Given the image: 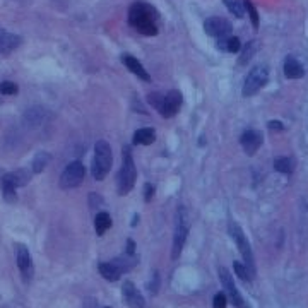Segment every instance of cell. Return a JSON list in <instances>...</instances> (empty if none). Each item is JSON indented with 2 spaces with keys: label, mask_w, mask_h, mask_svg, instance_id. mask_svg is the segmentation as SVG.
Here are the masks:
<instances>
[{
  "label": "cell",
  "mask_w": 308,
  "mask_h": 308,
  "mask_svg": "<svg viewBox=\"0 0 308 308\" xmlns=\"http://www.w3.org/2000/svg\"><path fill=\"white\" fill-rule=\"evenodd\" d=\"M267 79H269V69H267V65H264V63L255 65L249 72L245 84H243V91H242L243 96H254L255 93H259L267 84Z\"/></svg>",
  "instance_id": "cell-8"
},
{
  "label": "cell",
  "mask_w": 308,
  "mask_h": 308,
  "mask_svg": "<svg viewBox=\"0 0 308 308\" xmlns=\"http://www.w3.org/2000/svg\"><path fill=\"white\" fill-rule=\"evenodd\" d=\"M204 31L209 36H214V38H225L231 33V24L225 17L213 15L204 22Z\"/></svg>",
  "instance_id": "cell-11"
},
{
  "label": "cell",
  "mask_w": 308,
  "mask_h": 308,
  "mask_svg": "<svg viewBox=\"0 0 308 308\" xmlns=\"http://www.w3.org/2000/svg\"><path fill=\"white\" fill-rule=\"evenodd\" d=\"M218 48L223 51H228V53H237L242 48V41L237 36H225V38L218 39Z\"/></svg>",
  "instance_id": "cell-20"
},
{
  "label": "cell",
  "mask_w": 308,
  "mask_h": 308,
  "mask_svg": "<svg viewBox=\"0 0 308 308\" xmlns=\"http://www.w3.org/2000/svg\"><path fill=\"white\" fill-rule=\"evenodd\" d=\"M226 5V9L235 15V17L242 19L243 14H245V7H243V2L242 0H223Z\"/></svg>",
  "instance_id": "cell-23"
},
{
  "label": "cell",
  "mask_w": 308,
  "mask_h": 308,
  "mask_svg": "<svg viewBox=\"0 0 308 308\" xmlns=\"http://www.w3.org/2000/svg\"><path fill=\"white\" fill-rule=\"evenodd\" d=\"M153 195H154V187L147 183V185L144 187V201H146V202H149L151 199H153Z\"/></svg>",
  "instance_id": "cell-31"
},
{
  "label": "cell",
  "mask_w": 308,
  "mask_h": 308,
  "mask_svg": "<svg viewBox=\"0 0 308 308\" xmlns=\"http://www.w3.org/2000/svg\"><path fill=\"white\" fill-rule=\"evenodd\" d=\"M240 142H242V147L247 154L254 156L259 151V147L262 146V134L257 130H247V132H243Z\"/></svg>",
  "instance_id": "cell-14"
},
{
  "label": "cell",
  "mask_w": 308,
  "mask_h": 308,
  "mask_svg": "<svg viewBox=\"0 0 308 308\" xmlns=\"http://www.w3.org/2000/svg\"><path fill=\"white\" fill-rule=\"evenodd\" d=\"M17 93V84L15 82H10V81H3L0 82V94L3 96H12Z\"/></svg>",
  "instance_id": "cell-29"
},
{
  "label": "cell",
  "mask_w": 308,
  "mask_h": 308,
  "mask_svg": "<svg viewBox=\"0 0 308 308\" xmlns=\"http://www.w3.org/2000/svg\"><path fill=\"white\" fill-rule=\"evenodd\" d=\"M190 231V218L189 211L183 206H180L177 209V216H175V233H173V247H171V259L177 261L182 255L183 245L187 242Z\"/></svg>",
  "instance_id": "cell-3"
},
{
  "label": "cell",
  "mask_w": 308,
  "mask_h": 308,
  "mask_svg": "<svg viewBox=\"0 0 308 308\" xmlns=\"http://www.w3.org/2000/svg\"><path fill=\"white\" fill-rule=\"evenodd\" d=\"M233 269H235V273H237V276L240 279H243V281H254V276L250 274V271L247 269V266L245 264H242V262H235L233 264Z\"/></svg>",
  "instance_id": "cell-26"
},
{
  "label": "cell",
  "mask_w": 308,
  "mask_h": 308,
  "mask_svg": "<svg viewBox=\"0 0 308 308\" xmlns=\"http://www.w3.org/2000/svg\"><path fill=\"white\" fill-rule=\"evenodd\" d=\"M147 101L161 113V117L171 118L178 113L182 106V93L177 89L168 91V93H151L147 94Z\"/></svg>",
  "instance_id": "cell-2"
},
{
  "label": "cell",
  "mask_w": 308,
  "mask_h": 308,
  "mask_svg": "<svg viewBox=\"0 0 308 308\" xmlns=\"http://www.w3.org/2000/svg\"><path fill=\"white\" fill-rule=\"evenodd\" d=\"M113 163V156H111V147L105 139L96 142L94 146V158H93V165H91V173L96 182L103 180L108 175Z\"/></svg>",
  "instance_id": "cell-4"
},
{
  "label": "cell",
  "mask_w": 308,
  "mask_h": 308,
  "mask_svg": "<svg viewBox=\"0 0 308 308\" xmlns=\"http://www.w3.org/2000/svg\"><path fill=\"white\" fill-rule=\"evenodd\" d=\"M106 308H108V307H106Z\"/></svg>",
  "instance_id": "cell-35"
},
{
  "label": "cell",
  "mask_w": 308,
  "mask_h": 308,
  "mask_svg": "<svg viewBox=\"0 0 308 308\" xmlns=\"http://www.w3.org/2000/svg\"><path fill=\"white\" fill-rule=\"evenodd\" d=\"M84 175H86V168L81 161H74L70 165L65 166V170L60 175V187L63 190L69 189H75L77 185H81V182L84 180Z\"/></svg>",
  "instance_id": "cell-9"
},
{
  "label": "cell",
  "mask_w": 308,
  "mask_h": 308,
  "mask_svg": "<svg viewBox=\"0 0 308 308\" xmlns=\"http://www.w3.org/2000/svg\"><path fill=\"white\" fill-rule=\"evenodd\" d=\"M243 7H245L247 12H249L250 21H252V26H254L255 29H257V27H259V14H257V9H255V7L252 5L250 0H245V2H243Z\"/></svg>",
  "instance_id": "cell-28"
},
{
  "label": "cell",
  "mask_w": 308,
  "mask_h": 308,
  "mask_svg": "<svg viewBox=\"0 0 308 308\" xmlns=\"http://www.w3.org/2000/svg\"><path fill=\"white\" fill-rule=\"evenodd\" d=\"M255 50H257V45H255V41L247 43L245 50H243L242 57H240V65H245V63L252 58V55L255 53Z\"/></svg>",
  "instance_id": "cell-27"
},
{
  "label": "cell",
  "mask_w": 308,
  "mask_h": 308,
  "mask_svg": "<svg viewBox=\"0 0 308 308\" xmlns=\"http://www.w3.org/2000/svg\"><path fill=\"white\" fill-rule=\"evenodd\" d=\"M230 235H231V238L235 240V243H237V247H238L240 254H242L243 262H245L247 269H249L250 274L255 278V274H257V269H255V259H254V252H252L250 242L247 240V237H245V233H243L242 228H240L235 221L230 223Z\"/></svg>",
  "instance_id": "cell-6"
},
{
  "label": "cell",
  "mask_w": 308,
  "mask_h": 308,
  "mask_svg": "<svg viewBox=\"0 0 308 308\" xmlns=\"http://www.w3.org/2000/svg\"><path fill=\"white\" fill-rule=\"evenodd\" d=\"M17 267L26 281H31V279H33V276H34L33 259H31V254L26 247H19V250H17Z\"/></svg>",
  "instance_id": "cell-13"
},
{
  "label": "cell",
  "mask_w": 308,
  "mask_h": 308,
  "mask_svg": "<svg viewBox=\"0 0 308 308\" xmlns=\"http://www.w3.org/2000/svg\"><path fill=\"white\" fill-rule=\"evenodd\" d=\"M213 307L214 308H226V295L218 293L213 300Z\"/></svg>",
  "instance_id": "cell-30"
},
{
  "label": "cell",
  "mask_w": 308,
  "mask_h": 308,
  "mask_svg": "<svg viewBox=\"0 0 308 308\" xmlns=\"http://www.w3.org/2000/svg\"><path fill=\"white\" fill-rule=\"evenodd\" d=\"M22 43V38L19 34L9 33V31L0 29V53H10Z\"/></svg>",
  "instance_id": "cell-15"
},
{
  "label": "cell",
  "mask_w": 308,
  "mask_h": 308,
  "mask_svg": "<svg viewBox=\"0 0 308 308\" xmlns=\"http://www.w3.org/2000/svg\"><path fill=\"white\" fill-rule=\"evenodd\" d=\"M48 117H50V113H48L46 110H43V108H39V106H34V108H29V110L24 113V123L29 127H38V125H41V123H45Z\"/></svg>",
  "instance_id": "cell-16"
},
{
  "label": "cell",
  "mask_w": 308,
  "mask_h": 308,
  "mask_svg": "<svg viewBox=\"0 0 308 308\" xmlns=\"http://www.w3.org/2000/svg\"><path fill=\"white\" fill-rule=\"evenodd\" d=\"M156 19H158V14H156V10L149 3L146 2L132 3L129 10V24L134 29H137L141 34H146V36L158 34Z\"/></svg>",
  "instance_id": "cell-1"
},
{
  "label": "cell",
  "mask_w": 308,
  "mask_h": 308,
  "mask_svg": "<svg viewBox=\"0 0 308 308\" xmlns=\"http://www.w3.org/2000/svg\"><path fill=\"white\" fill-rule=\"evenodd\" d=\"M158 285H159V274H158V273H154L153 283H149V290H151V293H156V291H158Z\"/></svg>",
  "instance_id": "cell-32"
},
{
  "label": "cell",
  "mask_w": 308,
  "mask_h": 308,
  "mask_svg": "<svg viewBox=\"0 0 308 308\" xmlns=\"http://www.w3.org/2000/svg\"><path fill=\"white\" fill-rule=\"evenodd\" d=\"M283 69H285V75L288 79H300L305 75V69L295 57H288L285 60V67Z\"/></svg>",
  "instance_id": "cell-19"
},
{
  "label": "cell",
  "mask_w": 308,
  "mask_h": 308,
  "mask_svg": "<svg viewBox=\"0 0 308 308\" xmlns=\"http://www.w3.org/2000/svg\"><path fill=\"white\" fill-rule=\"evenodd\" d=\"M269 127L276 130H283V123H279V122H269Z\"/></svg>",
  "instance_id": "cell-34"
},
{
  "label": "cell",
  "mask_w": 308,
  "mask_h": 308,
  "mask_svg": "<svg viewBox=\"0 0 308 308\" xmlns=\"http://www.w3.org/2000/svg\"><path fill=\"white\" fill-rule=\"evenodd\" d=\"M19 185L17 180L14 177V171L12 173H5L2 177V190H3V197L7 202H14L15 201V192H17Z\"/></svg>",
  "instance_id": "cell-18"
},
{
  "label": "cell",
  "mask_w": 308,
  "mask_h": 308,
  "mask_svg": "<svg viewBox=\"0 0 308 308\" xmlns=\"http://www.w3.org/2000/svg\"><path fill=\"white\" fill-rule=\"evenodd\" d=\"M135 264V259L132 255H127V257H117L115 261H110V262H99V273H101L103 278L106 281H118V278L122 276L123 273L130 271Z\"/></svg>",
  "instance_id": "cell-7"
},
{
  "label": "cell",
  "mask_w": 308,
  "mask_h": 308,
  "mask_svg": "<svg viewBox=\"0 0 308 308\" xmlns=\"http://www.w3.org/2000/svg\"><path fill=\"white\" fill-rule=\"evenodd\" d=\"M122 60H123V63H125L127 69H129V70L132 72V74L137 75V77H139V79H142V81L151 82V75L147 74V70L144 69V65H142L141 62H139L137 58L132 57V55H123Z\"/></svg>",
  "instance_id": "cell-17"
},
{
  "label": "cell",
  "mask_w": 308,
  "mask_h": 308,
  "mask_svg": "<svg viewBox=\"0 0 308 308\" xmlns=\"http://www.w3.org/2000/svg\"><path fill=\"white\" fill-rule=\"evenodd\" d=\"M122 293H123V300L127 302V305L132 307V308H146V300L139 290L134 286V283L130 281H125L122 286Z\"/></svg>",
  "instance_id": "cell-12"
},
{
  "label": "cell",
  "mask_w": 308,
  "mask_h": 308,
  "mask_svg": "<svg viewBox=\"0 0 308 308\" xmlns=\"http://www.w3.org/2000/svg\"><path fill=\"white\" fill-rule=\"evenodd\" d=\"M110 226H111L110 214H106V213H98V214H96V218H94V230H96V233H98L99 237H103V235L106 233V230H110Z\"/></svg>",
  "instance_id": "cell-22"
},
{
  "label": "cell",
  "mask_w": 308,
  "mask_h": 308,
  "mask_svg": "<svg viewBox=\"0 0 308 308\" xmlns=\"http://www.w3.org/2000/svg\"><path fill=\"white\" fill-rule=\"evenodd\" d=\"M218 274H219V279H221V285H223V288H225L228 298H230V302L233 303L237 308H250L249 305H247L245 300H243L242 295H240V291H238L237 285H235L233 278H231L230 271L225 269V267H219Z\"/></svg>",
  "instance_id": "cell-10"
},
{
  "label": "cell",
  "mask_w": 308,
  "mask_h": 308,
  "mask_svg": "<svg viewBox=\"0 0 308 308\" xmlns=\"http://www.w3.org/2000/svg\"><path fill=\"white\" fill-rule=\"evenodd\" d=\"M123 163L122 168L118 171V178H117V189L120 195H127L129 192L134 189L135 178H137V168H135L134 158L129 147H123Z\"/></svg>",
  "instance_id": "cell-5"
},
{
  "label": "cell",
  "mask_w": 308,
  "mask_h": 308,
  "mask_svg": "<svg viewBox=\"0 0 308 308\" xmlns=\"http://www.w3.org/2000/svg\"><path fill=\"white\" fill-rule=\"evenodd\" d=\"M48 161H50V154L48 153H38L36 154L34 159H33V171L34 173H39V171L45 170Z\"/></svg>",
  "instance_id": "cell-25"
},
{
  "label": "cell",
  "mask_w": 308,
  "mask_h": 308,
  "mask_svg": "<svg viewBox=\"0 0 308 308\" xmlns=\"http://www.w3.org/2000/svg\"><path fill=\"white\" fill-rule=\"evenodd\" d=\"M134 252H135V243L134 240H129L127 242V255H134Z\"/></svg>",
  "instance_id": "cell-33"
},
{
  "label": "cell",
  "mask_w": 308,
  "mask_h": 308,
  "mask_svg": "<svg viewBox=\"0 0 308 308\" xmlns=\"http://www.w3.org/2000/svg\"><path fill=\"white\" fill-rule=\"evenodd\" d=\"M134 144H139V146H149L156 141V132L153 129H139L134 134Z\"/></svg>",
  "instance_id": "cell-21"
},
{
  "label": "cell",
  "mask_w": 308,
  "mask_h": 308,
  "mask_svg": "<svg viewBox=\"0 0 308 308\" xmlns=\"http://www.w3.org/2000/svg\"><path fill=\"white\" fill-rule=\"evenodd\" d=\"M274 168L279 171V173L290 175V173H293L295 163H293V159H290V158H278L274 161Z\"/></svg>",
  "instance_id": "cell-24"
}]
</instances>
